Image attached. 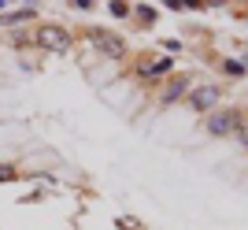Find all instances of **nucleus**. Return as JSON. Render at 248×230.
Wrapping results in <instances>:
<instances>
[{
	"label": "nucleus",
	"mask_w": 248,
	"mask_h": 230,
	"mask_svg": "<svg viewBox=\"0 0 248 230\" xmlns=\"http://www.w3.org/2000/svg\"><path fill=\"white\" fill-rule=\"evenodd\" d=\"M189 100H193V108H197V112H204V108H211L218 100V89L215 85H200V89H193V97H189Z\"/></svg>",
	"instance_id": "nucleus-4"
},
{
	"label": "nucleus",
	"mask_w": 248,
	"mask_h": 230,
	"mask_svg": "<svg viewBox=\"0 0 248 230\" xmlns=\"http://www.w3.org/2000/svg\"><path fill=\"white\" fill-rule=\"evenodd\" d=\"M241 141H245V145H248V134H245V137H241Z\"/></svg>",
	"instance_id": "nucleus-9"
},
{
	"label": "nucleus",
	"mask_w": 248,
	"mask_h": 230,
	"mask_svg": "<svg viewBox=\"0 0 248 230\" xmlns=\"http://www.w3.org/2000/svg\"><path fill=\"white\" fill-rule=\"evenodd\" d=\"M11 178H15V171H11V167H0V182H11Z\"/></svg>",
	"instance_id": "nucleus-8"
},
{
	"label": "nucleus",
	"mask_w": 248,
	"mask_h": 230,
	"mask_svg": "<svg viewBox=\"0 0 248 230\" xmlns=\"http://www.w3.org/2000/svg\"><path fill=\"white\" fill-rule=\"evenodd\" d=\"M37 45L41 49H52V52H63V49H71V33L63 30V26H41L37 30Z\"/></svg>",
	"instance_id": "nucleus-1"
},
{
	"label": "nucleus",
	"mask_w": 248,
	"mask_h": 230,
	"mask_svg": "<svg viewBox=\"0 0 248 230\" xmlns=\"http://www.w3.org/2000/svg\"><path fill=\"white\" fill-rule=\"evenodd\" d=\"M167 67H170V60H155V63H152V67H148V71H152V74H163V71H167Z\"/></svg>",
	"instance_id": "nucleus-7"
},
{
	"label": "nucleus",
	"mask_w": 248,
	"mask_h": 230,
	"mask_svg": "<svg viewBox=\"0 0 248 230\" xmlns=\"http://www.w3.org/2000/svg\"><path fill=\"white\" fill-rule=\"evenodd\" d=\"M186 93V78H174V82L167 85V93H163V100H178V97Z\"/></svg>",
	"instance_id": "nucleus-5"
},
{
	"label": "nucleus",
	"mask_w": 248,
	"mask_h": 230,
	"mask_svg": "<svg viewBox=\"0 0 248 230\" xmlns=\"http://www.w3.org/2000/svg\"><path fill=\"white\" fill-rule=\"evenodd\" d=\"M85 37H89V41H96V49H100V52L123 56V37H115V33L100 30V26H89V30H85Z\"/></svg>",
	"instance_id": "nucleus-2"
},
{
	"label": "nucleus",
	"mask_w": 248,
	"mask_h": 230,
	"mask_svg": "<svg viewBox=\"0 0 248 230\" xmlns=\"http://www.w3.org/2000/svg\"><path fill=\"white\" fill-rule=\"evenodd\" d=\"M30 15H33L30 8H26V11H11V15H4L0 22H22V19H30Z\"/></svg>",
	"instance_id": "nucleus-6"
},
{
	"label": "nucleus",
	"mask_w": 248,
	"mask_h": 230,
	"mask_svg": "<svg viewBox=\"0 0 248 230\" xmlns=\"http://www.w3.org/2000/svg\"><path fill=\"white\" fill-rule=\"evenodd\" d=\"M237 126H241V115H237V112H215L211 119H207V134L226 137V134H233Z\"/></svg>",
	"instance_id": "nucleus-3"
}]
</instances>
